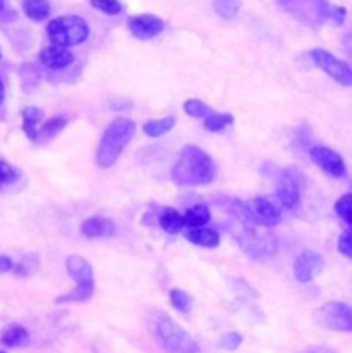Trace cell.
Instances as JSON below:
<instances>
[{
	"label": "cell",
	"mask_w": 352,
	"mask_h": 353,
	"mask_svg": "<svg viewBox=\"0 0 352 353\" xmlns=\"http://www.w3.org/2000/svg\"><path fill=\"white\" fill-rule=\"evenodd\" d=\"M217 175L216 164L212 157L197 146H184L171 176L179 185H206L212 183Z\"/></svg>",
	"instance_id": "6da1fadb"
},
{
	"label": "cell",
	"mask_w": 352,
	"mask_h": 353,
	"mask_svg": "<svg viewBox=\"0 0 352 353\" xmlns=\"http://www.w3.org/2000/svg\"><path fill=\"white\" fill-rule=\"evenodd\" d=\"M170 297H171V304L176 311L183 314H188L191 311L193 300L186 292L180 289H173L170 293Z\"/></svg>",
	"instance_id": "83f0119b"
},
{
	"label": "cell",
	"mask_w": 352,
	"mask_h": 353,
	"mask_svg": "<svg viewBox=\"0 0 352 353\" xmlns=\"http://www.w3.org/2000/svg\"><path fill=\"white\" fill-rule=\"evenodd\" d=\"M91 6L108 15H117L121 12L123 7L119 0H90Z\"/></svg>",
	"instance_id": "f546056e"
},
{
	"label": "cell",
	"mask_w": 352,
	"mask_h": 353,
	"mask_svg": "<svg viewBox=\"0 0 352 353\" xmlns=\"http://www.w3.org/2000/svg\"><path fill=\"white\" fill-rule=\"evenodd\" d=\"M156 336L167 353H197L195 340L166 314H160L156 321Z\"/></svg>",
	"instance_id": "5b68a950"
},
{
	"label": "cell",
	"mask_w": 352,
	"mask_h": 353,
	"mask_svg": "<svg viewBox=\"0 0 352 353\" xmlns=\"http://www.w3.org/2000/svg\"><path fill=\"white\" fill-rule=\"evenodd\" d=\"M213 8L223 19H234L241 8V0H212Z\"/></svg>",
	"instance_id": "cb8c5ba5"
},
{
	"label": "cell",
	"mask_w": 352,
	"mask_h": 353,
	"mask_svg": "<svg viewBox=\"0 0 352 353\" xmlns=\"http://www.w3.org/2000/svg\"><path fill=\"white\" fill-rule=\"evenodd\" d=\"M310 55L315 65L329 74L335 81L344 87H351L352 69L349 63L338 59L333 54L324 48H314Z\"/></svg>",
	"instance_id": "ba28073f"
},
{
	"label": "cell",
	"mask_w": 352,
	"mask_h": 353,
	"mask_svg": "<svg viewBox=\"0 0 352 353\" xmlns=\"http://www.w3.org/2000/svg\"><path fill=\"white\" fill-rule=\"evenodd\" d=\"M3 7H4V0H0V11L3 10Z\"/></svg>",
	"instance_id": "74e56055"
},
{
	"label": "cell",
	"mask_w": 352,
	"mask_h": 353,
	"mask_svg": "<svg viewBox=\"0 0 352 353\" xmlns=\"http://www.w3.org/2000/svg\"><path fill=\"white\" fill-rule=\"evenodd\" d=\"M3 99H4V84H3V80L0 77V103L3 102Z\"/></svg>",
	"instance_id": "8d00e7d4"
},
{
	"label": "cell",
	"mask_w": 352,
	"mask_h": 353,
	"mask_svg": "<svg viewBox=\"0 0 352 353\" xmlns=\"http://www.w3.org/2000/svg\"><path fill=\"white\" fill-rule=\"evenodd\" d=\"M338 249L343 256L352 260V225L339 236Z\"/></svg>",
	"instance_id": "d6a6232c"
},
{
	"label": "cell",
	"mask_w": 352,
	"mask_h": 353,
	"mask_svg": "<svg viewBox=\"0 0 352 353\" xmlns=\"http://www.w3.org/2000/svg\"><path fill=\"white\" fill-rule=\"evenodd\" d=\"M39 61L46 68L59 70L70 66L75 61V55L65 47L50 46L39 52Z\"/></svg>",
	"instance_id": "5bb4252c"
},
{
	"label": "cell",
	"mask_w": 352,
	"mask_h": 353,
	"mask_svg": "<svg viewBox=\"0 0 352 353\" xmlns=\"http://www.w3.org/2000/svg\"><path fill=\"white\" fill-rule=\"evenodd\" d=\"M164 21L153 14H139L128 19L131 33L139 40H150L164 30Z\"/></svg>",
	"instance_id": "7c38bea8"
},
{
	"label": "cell",
	"mask_w": 352,
	"mask_h": 353,
	"mask_svg": "<svg viewBox=\"0 0 352 353\" xmlns=\"http://www.w3.org/2000/svg\"><path fill=\"white\" fill-rule=\"evenodd\" d=\"M310 157L329 176L343 177L347 174V168L343 157L338 152L326 146L313 148L310 150Z\"/></svg>",
	"instance_id": "30bf717a"
},
{
	"label": "cell",
	"mask_w": 352,
	"mask_h": 353,
	"mask_svg": "<svg viewBox=\"0 0 352 353\" xmlns=\"http://www.w3.org/2000/svg\"><path fill=\"white\" fill-rule=\"evenodd\" d=\"M304 353H335L333 351H331V350H328V348H313V350H309V351H306Z\"/></svg>",
	"instance_id": "d590c367"
},
{
	"label": "cell",
	"mask_w": 352,
	"mask_h": 353,
	"mask_svg": "<svg viewBox=\"0 0 352 353\" xmlns=\"http://www.w3.org/2000/svg\"><path fill=\"white\" fill-rule=\"evenodd\" d=\"M137 131V125L130 119H116L112 121L99 142L98 150H97V164L98 167L106 170L113 167L127 145L133 141Z\"/></svg>",
	"instance_id": "7a4b0ae2"
},
{
	"label": "cell",
	"mask_w": 352,
	"mask_h": 353,
	"mask_svg": "<svg viewBox=\"0 0 352 353\" xmlns=\"http://www.w3.org/2000/svg\"><path fill=\"white\" fill-rule=\"evenodd\" d=\"M244 341V337L242 334L237 333V332H231V333H227L226 336H223L219 341V348L224 350V351H228V352H233V351H237L241 344Z\"/></svg>",
	"instance_id": "4dcf8cb0"
},
{
	"label": "cell",
	"mask_w": 352,
	"mask_h": 353,
	"mask_svg": "<svg viewBox=\"0 0 352 353\" xmlns=\"http://www.w3.org/2000/svg\"><path fill=\"white\" fill-rule=\"evenodd\" d=\"M47 34L54 46L66 48L86 41L90 34V28L81 17L62 15L50 21Z\"/></svg>",
	"instance_id": "277c9868"
},
{
	"label": "cell",
	"mask_w": 352,
	"mask_h": 353,
	"mask_svg": "<svg viewBox=\"0 0 352 353\" xmlns=\"http://www.w3.org/2000/svg\"><path fill=\"white\" fill-rule=\"evenodd\" d=\"M66 271L72 279L76 281L75 290L55 299V304L84 303L94 296L95 283L91 264L79 254H72L66 259Z\"/></svg>",
	"instance_id": "3957f363"
},
{
	"label": "cell",
	"mask_w": 352,
	"mask_h": 353,
	"mask_svg": "<svg viewBox=\"0 0 352 353\" xmlns=\"http://www.w3.org/2000/svg\"><path fill=\"white\" fill-rule=\"evenodd\" d=\"M324 257L314 250H304L293 263V274L297 282L309 283L314 281L324 270Z\"/></svg>",
	"instance_id": "9c48e42d"
},
{
	"label": "cell",
	"mask_w": 352,
	"mask_h": 353,
	"mask_svg": "<svg viewBox=\"0 0 352 353\" xmlns=\"http://www.w3.org/2000/svg\"><path fill=\"white\" fill-rule=\"evenodd\" d=\"M43 119V110L35 108V106H28L22 112V130L28 139L36 141L39 138V131H37V124Z\"/></svg>",
	"instance_id": "e0dca14e"
},
{
	"label": "cell",
	"mask_w": 352,
	"mask_h": 353,
	"mask_svg": "<svg viewBox=\"0 0 352 353\" xmlns=\"http://www.w3.org/2000/svg\"><path fill=\"white\" fill-rule=\"evenodd\" d=\"M184 112L191 116V117H199V119H206L208 116H211L212 113H215L208 105H205L204 102L198 101V99H188L184 102L183 105Z\"/></svg>",
	"instance_id": "4316f807"
},
{
	"label": "cell",
	"mask_w": 352,
	"mask_h": 353,
	"mask_svg": "<svg viewBox=\"0 0 352 353\" xmlns=\"http://www.w3.org/2000/svg\"><path fill=\"white\" fill-rule=\"evenodd\" d=\"M0 58H1V54H0Z\"/></svg>",
	"instance_id": "f35d334b"
},
{
	"label": "cell",
	"mask_w": 352,
	"mask_h": 353,
	"mask_svg": "<svg viewBox=\"0 0 352 353\" xmlns=\"http://www.w3.org/2000/svg\"><path fill=\"white\" fill-rule=\"evenodd\" d=\"M29 343V333L19 325H11L1 336V344L7 348L23 347Z\"/></svg>",
	"instance_id": "44dd1931"
},
{
	"label": "cell",
	"mask_w": 352,
	"mask_h": 353,
	"mask_svg": "<svg viewBox=\"0 0 352 353\" xmlns=\"http://www.w3.org/2000/svg\"><path fill=\"white\" fill-rule=\"evenodd\" d=\"M314 322L331 332L352 333V307L340 303L331 301L315 310Z\"/></svg>",
	"instance_id": "52a82bcc"
},
{
	"label": "cell",
	"mask_w": 352,
	"mask_h": 353,
	"mask_svg": "<svg viewBox=\"0 0 352 353\" xmlns=\"http://www.w3.org/2000/svg\"><path fill=\"white\" fill-rule=\"evenodd\" d=\"M252 216L257 225L275 227L282 221V213L278 206L266 198H255L248 202Z\"/></svg>",
	"instance_id": "4fadbf2b"
},
{
	"label": "cell",
	"mask_w": 352,
	"mask_h": 353,
	"mask_svg": "<svg viewBox=\"0 0 352 353\" xmlns=\"http://www.w3.org/2000/svg\"><path fill=\"white\" fill-rule=\"evenodd\" d=\"M335 212L338 213V216L346 221L347 224L352 225V194H344L343 196H340L336 203H335Z\"/></svg>",
	"instance_id": "f1b7e54d"
},
{
	"label": "cell",
	"mask_w": 352,
	"mask_h": 353,
	"mask_svg": "<svg viewBox=\"0 0 352 353\" xmlns=\"http://www.w3.org/2000/svg\"><path fill=\"white\" fill-rule=\"evenodd\" d=\"M22 10L32 21H44L51 12L48 0H22Z\"/></svg>",
	"instance_id": "ffe728a7"
},
{
	"label": "cell",
	"mask_w": 352,
	"mask_h": 353,
	"mask_svg": "<svg viewBox=\"0 0 352 353\" xmlns=\"http://www.w3.org/2000/svg\"><path fill=\"white\" fill-rule=\"evenodd\" d=\"M0 353H4V352H0Z\"/></svg>",
	"instance_id": "ab89813d"
},
{
	"label": "cell",
	"mask_w": 352,
	"mask_h": 353,
	"mask_svg": "<svg viewBox=\"0 0 352 353\" xmlns=\"http://www.w3.org/2000/svg\"><path fill=\"white\" fill-rule=\"evenodd\" d=\"M18 174L17 171L6 161H0V183L11 184L17 180Z\"/></svg>",
	"instance_id": "836d02e7"
},
{
	"label": "cell",
	"mask_w": 352,
	"mask_h": 353,
	"mask_svg": "<svg viewBox=\"0 0 352 353\" xmlns=\"http://www.w3.org/2000/svg\"><path fill=\"white\" fill-rule=\"evenodd\" d=\"M175 125V117H166L162 120H150L145 123L144 125V132L148 137L152 138H159L170 132Z\"/></svg>",
	"instance_id": "7402d4cb"
},
{
	"label": "cell",
	"mask_w": 352,
	"mask_h": 353,
	"mask_svg": "<svg viewBox=\"0 0 352 353\" xmlns=\"http://www.w3.org/2000/svg\"><path fill=\"white\" fill-rule=\"evenodd\" d=\"M68 123H69V119L66 116H55V117L50 119L40 128L39 138L51 139V138L57 137L68 125Z\"/></svg>",
	"instance_id": "603a6c76"
},
{
	"label": "cell",
	"mask_w": 352,
	"mask_h": 353,
	"mask_svg": "<svg viewBox=\"0 0 352 353\" xmlns=\"http://www.w3.org/2000/svg\"><path fill=\"white\" fill-rule=\"evenodd\" d=\"M39 268V261L36 257H30L26 256L21 260V263L17 265V268L14 270V274L18 276H29L32 274H35Z\"/></svg>",
	"instance_id": "1f68e13d"
},
{
	"label": "cell",
	"mask_w": 352,
	"mask_h": 353,
	"mask_svg": "<svg viewBox=\"0 0 352 353\" xmlns=\"http://www.w3.org/2000/svg\"><path fill=\"white\" fill-rule=\"evenodd\" d=\"M116 227L113 221L105 217H90L81 224V234L90 239H99V238H109L113 236Z\"/></svg>",
	"instance_id": "9a60e30c"
},
{
	"label": "cell",
	"mask_w": 352,
	"mask_h": 353,
	"mask_svg": "<svg viewBox=\"0 0 352 353\" xmlns=\"http://www.w3.org/2000/svg\"><path fill=\"white\" fill-rule=\"evenodd\" d=\"M235 238L241 250L252 260L266 261L277 253L278 243L271 232L259 231L256 227H244Z\"/></svg>",
	"instance_id": "8992f818"
},
{
	"label": "cell",
	"mask_w": 352,
	"mask_h": 353,
	"mask_svg": "<svg viewBox=\"0 0 352 353\" xmlns=\"http://www.w3.org/2000/svg\"><path fill=\"white\" fill-rule=\"evenodd\" d=\"M300 195L302 184L299 180V175L292 170L284 171L277 183V196L282 206L291 210L295 209L300 201Z\"/></svg>",
	"instance_id": "8fae6325"
},
{
	"label": "cell",
	"mask_w": 352,
	"mask_h": 353,
	"mask_svg": "<svg viewBox=\"0 0 352 353\" xmlns=\"http://www.w3.org/2000/svg\"><path fill=\"white\" fill-rule=\"evenodd\" d=\"M186 239L188 242H191L193 245H197L201 248H208V249H215L220 243L219 234L215 230L205 228V227L190 230L186 234Z\"/></svg>",
	"instance_id": "2e32d148"
},
{
	"label": "cell",
	"mask_w": 352,
	"mask_h": 353,
	"mask_svg": "<svg viewBox=\"0 0 352 353\" xmlns=\"http://www.w3.org/2000/svg\"><path fill=\"white\" fill-rule=\"evenodd\" d=\"M317 7L320 14L326 18V19H333L336 23H343L344 17H346V10L344 7H336L331 4L328 0H317Z\"/></svg>",
	"instance_id": "484cf974"
},
{
	"label": "cell",
	"mask_w": 352,
	"mask_h": 353,
	"mask_svg": "<svg viewBox=\"0 0 352 353\" xmlns=\"http://www.w3.org/2000/svg\"><path fill=\"white\" fill-rule=\"evenodd\" d=\"M12 270V261L10 257L0 254V274L10 272Z\"/></svg>",
	"instance_id": "e575fe53"
},
{
	"label": "cell",
	"mask_w": 352,
	"mask_h": 353,
	"mask_svg": "<svg viewBox=\"0 0 352 353\" xmlns=\"http://www.w3.org/2000/svg\"><path fill=\"white\" fill-rule=\"evenodd\" d=\"M211 220V210L205 205H194L184 213L186 227L194 230L201 228Z\"/></svg>",
	"instance_id": "d6986e66"
},
{
	"label": "cell",
	"mask_w": 352,
	"mask_h": 353,
	"mask_svg": "<svg viewBox=\"0 0 352 353\" xmlns=\"http://www.w3.org/2000/svg\"><path fill=\"white\" fill-rule=\"evenodd\" d=\"M234 123V117L228 113H212L204 121V125L211 132H219Z\"/></svg>",
	"instance_id": "d4e9b609"
},
{
	"label": "cell",
	"mask_w": 352,
	"mask_h": 353,
	"mask_svg": "<svg viewBox=\"0 0 352 353\" xmlns=\"http://www.w3.org/2000/svg\"><path fill=\"white\" fill-rule=\"evenodd\" d=\"M160 225L166 232L176 235L186 227L184 216H182L174 208H166L160 214Z\"/></svg>",
	"instance_id": "ac0fdd59"
}]
</instances>
